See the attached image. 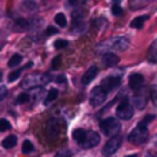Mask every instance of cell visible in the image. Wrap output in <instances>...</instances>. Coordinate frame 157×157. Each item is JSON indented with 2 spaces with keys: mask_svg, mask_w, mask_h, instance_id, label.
I'll use <instances>...</instances> for the list:
<instances>
[{
  "mask_svg": "<svg viewBox=\"0 0 157 157\" xmlns=\"http://www.w3.org/2000/svg\"><path fill=\"white\" fill-rule=\"evenodd\" d=\"M120 145H121V136L120 135L112 136V138L105 144V146H103V149H102V153L103 155H113V153L120 147Z\"/></svg>",
  "mask_w": 157,
  "mask_h": 157,
  "instance_id": "8992f818",
  "label": "cell"
},
{
  "mask_svg": "<svg viewBox=\"0 0 157 157\" xmlns=\"http://www.w3.org/2000/svg\"><path fill=\"white\" fill-rule=\"evenodd\" d=\"M120 58L117 57L116 54H113V52H105V54L102 55V63L105 66H108V68H110V66H116L117 63H119Z\"/></svg>",
  "mask_w": 157,
  "mask_h": 157,
  "instance_id": "8fae6325",
  "label": "cell"
},
{
  "mask_svg": "<svg viewBox=\"0 0 157 157\" xmlns=\"http://www.w3.org/2000/svg\"><path fill=\"white\" fill-rule=\"evenodd\" d=\"M106 94H108V92L101 86L95 87L91 91V95H90V103H91L94 108H98V106L103 105V102L106 101Z\"/></svg>",
  "mask_w": 157,
  "mask_h": 157,
  "instance_id": "5b68a950",
  "label": "cell"
},
{
  "mask_svg": "<svg viewBox=\"0 0 157 157\" xmlns=\"http://www.w3.org/2000/svg\"><path fill=\"white\" fill-rule=\"evenodd\" d=\"M127 157H136V155H131V156H127Z\"/></svg>",
  "mask_w": 157,
  "mask_h": 157,
  "instance_id": "8d00e7d4",
  "label": "cell"
},
{
  "mask_svg": "<svg viewBox=\"0 0 157 157\" xmlns=\"http://www.w3.org/2000/svg\"><path fill=\"white\" fill-rule=\"evenodd\" d=\"M147 136H149L147 127H142V125L138 124V127L134 128V130L130 132V135H128V141H130L131 144L139 145V144H142V142L146 141Z\"/></svg>",
  "mask_w": 157,
  "mask_h": 157,
  "instance_id": "3957f363",
  "label": "cell"
},
{
  "mask_svg": "<svg viewBox=\"0 0 157 157\" xmlns=\"http://www.w3.org/2000/svg\"><path fill=\"white\" fill-rule=\"evenodd\" d=\"M21 6H22V8H25L28 11H33L35 8H37V4L35 2H24Z\"/></svg>",
  "mask_w": 157,
  "mask_h": 157,
  "instance_id": "603a6c76",
  "label": "cell"
},
{
  "mask_svg": "<svg viewBox=\"0 0 157 157\" xmlns=\"http://www.w3.org/2000/svg\"><path fill=\"white\" fill-rule=\"evenodd\" d=\"M11 128V125H10V123L7 121L6 119H2L0 120V131L2 132H4V131H7V130H10Z\"/></svg>",
  "mask_w": 157,
  "mask_h": 157,
  "instance_id": "484cf974",
  "label": "cell"
},
{
  "mask_svg": "<svg viewBox=\"0 0 157 157\" xmlns=\"http://www.w3.org/2000/svg\"><path fill=\"white\" fill-rule=\"evenodd\" d=\"M150 120H155V116H146L144 120H141V123H139V125H142V127H147V124L150 123Z\"/></svg>",
  "mask_w": 157,
  "mask_h": 157,
  "instance_id": "f1b7e54d",
  "label": "cell"
},
{
  "mask_svg": "<svg viewBox=\"0 0 157 157\" xmlns=\"http://www.w3.org/2000/svg\"><path fill=\"white\" fill-rule=\"evenodd\" d=\"M87 134H88V132H86L84 130L77 128V130L73 131V139L77 142V144H80L81 146H83V144L86 142V139H87Z\"/></svg>",
  "mask_w": 157,
  "mask_h": 157,
  "instance_id": "5bb4252c",
  "label": "cell"
},
{
  "mask_svg": "<svg viewBox=\"0 0 157 157\" xmlns=\"http://www.w3.org/2000/svg\"><path fill=\"white\" fill-rule=\"evenodd\" d=\"M150 98H152V102L157 106V86L152 87V91H150Z\"/></svg>",
  "mask_w": 157,
  "mask_h": 157,
  "instance_id": "83f0119b",
  "label": "cell"
},
{
  "mask_svg": "<svg viewBox=\"0 0 157 157\" xmlns=\"http://www.w3.org/2000/svg\"><path fill=\"white\" fill-rule=\"evenodd\" d=\"M46 131H47V136H48L50 139L57 138V136L59 135V131H61L59 124H58L57 120H54V119L48 120V123H47V127H46Z\"/></svg>",
  "mask_w": 157,
  "mask_h": 157,
  "instance_id": "9c48e42d",
  "label": "cell"
},
{
  "mask_svg": "<svg viewBox=\"0 0 157 157\" xmlns=\"http://www.w3.org/2000/svg\"><path fill=\"white\" fill-rule=\"evenodd\" d=\"M59 63H61V57H57L54 61H52V68L54 69L59 68Z\"/></svg>",
  "mask_w": 157,
  "mask_h": 157,
  "instance_id": "1f68e13d",
  "label": "cell"
},
{
  "mask_svg": "<svg viewBox=\"0 0 157 157\" xmlns=\"http://www.w3.org/2000/svg\"><path fill=\"white\" fill-rule=\"evenodd\" d=\"M149 61L150 62H155L157 63V40H155L152 43V46H150L149 48Z\"/></svg>",
  "mask_w": 157,
  "mask_h": 157,
  "instance_id": "e0dca14e",
  "label": "cell"
},
{
  "mask_svg": "<svg viewBox=\"0 0 157 157\" xmlns=\"http://www.w3.org/2000/svg\"><path fill=\"white\" fill-rule=\"evenodd\" d=\"M55 22H57V25L58 26H61V28H63V26H66V17H65V14H62V13H59V14H57L55 15Z\"/></svg>",
  "mask_w": 157,
  "mask_h": 157,
  "instance_id": "44dd1931",
  "label": "cell"
},
{
  "mask_svg": "<svg viewBox=\"0 0 157 157\" xmlns=\"http://www.w3.org/2000/svg\"><path fill=\"white\" fill-rule=\"evenodd\" d=\"M28 101H29V95H28L26 92L18 95V98H17V103H26Z\"/></svg>",
  "mask_w": 157,
  "mask_h": 157,
  "instance_id": "4316f807",
  "label": "cell"
},
{
  "mask_svg": "<svg viewBox=\"0 0 157 157\" xmlns=\"http://www.w3.org/2000/svg\"><path fill=\"white\" fill-rule=\"evenodd\" d=\"M145 83V77L139 73H134L130 76V80H128V84H130V88L134 90V91H138Z\"/></svg>",
  "mask_w": 157,
  "mask_h": 157,
  "instance_id": "30bf717a",
  "label": "cell"
},
{
  "mask_svg": "<svg viewBox=\"0 0 157 157\" xmlns=\"http://www.w3.org/2000/svg\"><path fill=\"white\" fill-rule=\"evenodd\" d=\"M55 157H69V155H66V153H58V155H55Z\"/></svg>",
  "mask_w": 157,
  "mask_h": 157,
  "instance_id": "e575fe53",
  "label": "cell"
},
{
  "mask_svg": "<svg viewBox=\"0 0 157 157\" xmlns=\"http://www.w3.org/2000/svg\"><path fill=\"white\" fill-rule=\"evenodd\" d=\"M68 44L69 43L66 40H62V39H59V40H57L54 43V47L57 50H62V48H66V47H68Z\"/></svg>",
  "mask_w": 157,
  "mask_h": 157,
  "instance_id": "cb8c5ba5",
  "label": "cell"
},
{
  "mask_svg": "<svg viewBox=\"0 0 157 157\" xmlns=\"http://www.w3.org/2000/svg\"><path fill=\"white\" fill-rule=\"evenodd\" d=\"M145 21H147V15L136 17V18H134L132 22H131V28H135V29H141V28L144 26Z\"/></svg>",
  "mask_w": 157,
  "mask_h": 157,
  "instance_id": "2e32d148",
  "label": "cell"
},
{
  "mask_svg": "<svg viewBox=\"0 0 157 157\" xmlns=\"http://www.w3.org/2000/svg\"><path fill=\"white\" fill-rule=\"evenodd\" d=\"M54 33H58V29L57 28H54V26H48L46 29V35H54Z\"/></svg>",
  "mask_w": 157,
  "mask_h": 157,
  "instance_id": "4dcf8cb0",
  "label": "cell"
},
{
  "mask_svg": "<svg viewBox=\"0 0 157 157\" xmlns=\"http://www.w3.org/2000/svg\"><path fill=\"white\" fill-rule=\"evenodd\" d=\"M57 97H58V90L57 88H51L48 91V94H47V98H46V101H44V103H46V105H48V103L52 102V101H54Z\"/></svg>",
  "mask_w": 157,
  "mask_h": 157,
  "instance_id": "d6986e66",
  "label": "cell"
},
{
  "mask_svg": "<svg viewBox=\"0 0 157 157\" xmlns=\"http://www.w3.org/2000/svg\"><path fill=\"white\" fill-rule=\"evenodd\" d=\"M130 47V40L127 37L123 36H117V37H112L105 40L103 43H101L97 47V51H105V52H110V51H125ZM103 52V54H105Z\"/></svg>",
  "mask_w": 157,
  "mask_h": 157,
  "instance_id": "6da1fadb",
  "label": "cell"
},
{
  "mask_svg": "<svg viewBox=\"0 0 157 157\" xmlns=\"http://www.w3.org/2000/svg\"><path fill=\"white\" fill-rule=\"evenodd\" d=\"M99 142H101L99 134L95 132V131H90V132L87 134V139L83 144V147L84 149H92V147H95Z\"/></svg>",
  "mask_w": 157,
  "mask_h": 157,
  "instance_id": "ba28073f",
  "label": "cell"
},
{
  "mask_svg": "<svg viewBox=\"0 0 157 157\" xmlns=\"http://www.w3.org/2000/svg\"><path fill=\"white\" fill-rule=\"evenodd\" d=\"M112 11H113L114 15H121V14H123V8L120 7L117 3H114V4H113V8H112Z\"/></svg>",
  "mask_w": 157,
  "mask_h": 157,
  "instance_id": "f546056e",
  "label": "cell"
},
{
  "mask_svg": "<svg viewBox=\"0 0 157 157\" xmlns=\"http://www.w3.org/2000/svg\"><path fill=\"white\" fill-rule=\"evenodd\" d=\"M21 62H22V55L14 54L13 57H11V59L8 61V66H10V68H14V66H18Z\"/></svg>",
  "mask_w": 157,
  "mask_h": 157,
  "instance_id": "ac0fdd59",
  "label": "cell"
},
{
  "mask_svg": "<svg viewBox=\"0 0 157 157\" xmlns=\"http://www.w3.org/2000/svg\"><path fill=\"white\" fill-rule=\"evenodd\" d=\"M33 152V144L30 141H24L22 144V153L28 155V153H32Z\"/></svg>",
  "mask_w": 157,
  "mask_h": 157,
  "instance_id": "7402d4cb",
  "label": "cell"
},
{
  "mask_svg": "<svg viewBox=\"0 0 157 157\" xmlns=\"http://www.w3.org/2000/svg\"><path fill=\"white\" fill-rule=\"evenodd\" d=\"M120 83H121V78L119 76H108L106 78L102 80L101 87H102L106 92H110V91H113L114 88H117V87L120 86Z\"/></svg>",
  "mask_w": 157,
  "mask_h": 157,
  "instance_id": "52a82bcc",
  "label": "cell"
},
{
  "mask_svg": "<svg viewBox=\"0 0 157 157\" xmlns=\"http://www.w3.org/2000/svg\"><path fill=\"white\" fill-rule=\"evenodd\" d=\"M57 81H58V83H65V81H66V78L63 77V76H59V77L57 78Z\"/></svg>",
  "mask_w": 157,
  "mask_h": 157,
  "instance_id": "836d02e7",
  "label": "cell"
},
{
  "mask_svg": "<svg viewBox=\"0 0 157 157\" xmlns=\"http://www.w3.org/2000/svg\"><path fill=\"white\" fill-rule=\"evenodd\" d=\"M6 94H7V90H6V87L3 86L2 87V95H0V101H3L6 98Z\"/></svg>",
  "mask_w": 157,
  "mask_h": 157,
  "instance_id": "d6a6232c",
  "label": "cell"
},
{
  "mask_svg": "<svg viewBox=\"0 0 157 157\" xmlns=\"http://www.w3.org/2000/svg\"><path fill=\"white\" fill-rule=\"evenodd\" d=\"M116 114L119 119L121 120H128L134 116V106L131 105V102L128 99H124L121 103H119L116 109Z\"/></svg>",
  "mask_w": 157,
  "mask_h": 157,
  "instance_id": "277c9868",
  "label": "cell"
},
{
  "mask_svg": "<svg viewBox=\"0 0 157 157\" xmlns=\"http://www.w3.org/2000/svg\"><path fill=\"white\" fill-rule=\"evenodd\" d=\"M147 157H157V155H147Z\"/></svg>",
  "mask_w": 157,
  "mask_h": 157,
  "instance_id": "d590c367",
  "label": "cell"
},
{
  "mask_svg": "<svg viewBox=\"0 0 157 157\" xmlns=\"http://www.w3.org/2000/svg\"><path fill=\"white\" fill-rule=\"evenodd\" d=\"M134 105H135L136 109H144L146 106V95L142 92V94H135L132 98Z\"/></svg>",
  "mask_w": 157,
  "mask_h": 157,
  "instance_id": "4fadbf2b",
  "label": "cell"
},
{
  "mask_svg": "<svg viewBox=\"0 0 157 157\" xmlns=\"http://www.w3.org/2000/svg\"><path fill=\"white\" fill-rule=\"evenodd\" d=\"M21 73H22V71L21 69H18V71H14V72H11L10 75H8V81H15L17 78H18L19 76H21Z\"/></svg>",
  "mask_w": 157,
  "mask_h": 157,
  "instance_id": "d4e9b609",
  "label": "cell"
},
{
  "mask_svg": "<svg viewBox=\"0 0 157 157\" xmlns=\"http://www.w3.org/2000/svg\"><path fill=\"white\" fill-rule=\"evenodd\" d=\"M28 26H29V24H28L25 19H17V21L14 22V29H15V30L28 29Z\"/></svg>",
  "mask_w": 157,
  "mask_h": 157,
  "instance_id": "ffe728a7",
  "label": "cell"
},
{
  "mask_svg": "<svg viewBox=\"0 0 157 157\" xmlns=\"http://www.w3.org/2000/svg\"><path fill=\"white\" fill-rule=\"evenodd\" d=\"M17 145V136L15 135H8L7 138H4L2 141V146L4 147V149H11V147H14Z\"/></svg>",
  "mask_w": 157,
  "mask_h": 157,
  "instance_id": "9a60e30c",
  "label": "cell"
},
{
  "mask_svg": "<svg viewBox=\"0 0 157 157\" xmlns=\"http://www.w3.org/2000/svg\"><path fill=\"white\" fill-rule=\"evenodd\" d=\"M97 75H98V68L97 66H91V68H88V71L84 73L83 80H81L83 81V84H90L95 77H97Z\"/></svg>",
  "mask_w": 157,
  "mask_h": 157,
  "instance_id": "7c38bea8",
  "label": "cell"
},
{
  "mask_svg": "<svg viewBox=\"0 0 157 157\" xmlns=\"http://www.w3.org/2000/svg\"><path fill=\"white\" fill-rule=\"evenodd\" d=\"M101 130L105 135H110L112 138V136L119 135L120 130H121V123L117 121L113 117H109V119H105L103 121H101Z\"/></svg>",
  "mask_w": 157,
  "mask_h": 157,
  "instance_id": "7a4b0ae2",
  "label": "cell"
}]
</instances>
